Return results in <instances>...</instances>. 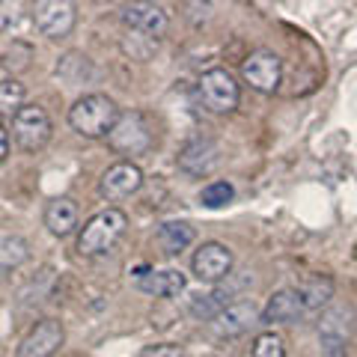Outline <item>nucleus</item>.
I'll return each mask as SVG.
<instances>
[{"mask_svg": "<svg viewBox=\"0 0 357 357\" xmlns=\"http://www.w3.org/2000/svg\"><path fill=\"white\" fill-rule=\"evenodd\" d=\"M69 122L81 137L98 140V137H107V134L114 131V126L119 122V107H116L114 98H107L102 93H93V96L77 98V102L72 105Z\"/></svg>", "mask_w": 357, "mask_h": 357, "instance_id": "obj_1", "label": "nucleus"}, {"mask_svg": "<svg viewBox=\"0 0 357 357\" xmlns=\"http://www.w3.org/2000/svg\"><path fill=\"white\" fill-rule=\"evenodd\" d=\"M126 227H128L126 211H119V208L98 211V215H93L84 223L81 236H77V253H81V256L110 253L116 248V241L126 236Z\"/></svg>", "mask_w": 357, "mask_h": 357, "instance_id": "obj_2", "label": "nucleus"}, {"mask_svg": "<svg viewBox=\"0 0 357 357\" xmlns=\"http://www.w3.org/2000/svg\"><path fill=\"white\" fill-rule=\"evenodd\" d=\"M13 137L18 149L24 152H39L45 143L51 140V119L39 105H24L13 116Z\"/></svg>", "mask_w": 357, "mask_h": 357, "instance_id": "obj_3", "label": "nucleus"}, {"mask_svg": "<svg viewBox=\"0 0 357 357\" xmlns=\"http://www.w3.org/2000/svg\"><path fill=\"white\" fill-rule=\"evenodd\" d=\"M238 84L227 69H211L199 77V98L211 114H232L238 107Z\"/></svg>", "mask_w": 357, "mask_h": 357, "instance_id": "obj_4", "label": "nucleus"}, {"mask_svg": "<svg viewBox=\"0 0 357 357\" xmlns=\"http://www.w3.org/2000/svg\"><path fill=\"white\" fill-rule=\"evenodd\" d=\"M107 146L119 155H143L152 146V131L143 114H126L119 116L114 131L107 134Z\"/></svg>", "mask_w": 357, "mask_h": 357, "instance_id": "obj_5", "label": "nucleus"}, {"mask_svg": "<svg viewBox=\"0 0 357 357\" xmlns=\"http://www.w3.org/2000/svg\"><path fill=\"white\" fill-rule=\"evenodd\" d=\"M33 21H36V30L48 39H63L75 30L77 21V9L75 3H66V0H39L33 6Z\"/></svg>", "mask_w": 357, "mask_h": 357, "instance_id": "obj_6", "label": "nucleus"}, {"mask_svg": "<svg viewBox=\"0 0 357 357\" xmlns=\"http://www.w3.org/2000/svg\"><path fill=\"white\" fill-rule=\"evenodd\" d=\"M241 75H244V81L253 89H259V93H274L283 77V63L271 51H256L241 63Z\"/></svg>", "mask_w": 357, "mask_h": 357, "instance_id": "obj_7", "label": "nucleus"}, {"mask_svg": "<svg viewBox=\"0 0 357 357\" xmlns=\"http://www.w3.org/2000/svg\"><path fill=\"white\" fill-rule=\"evenodd\" d=\"M194 277L203 283H220L232 271V253L218 241H206L191 259Z\"/></svg>", "mask_w": 357, "mask_h": 357, "instance_id": "obj_8", "label": "nucleus"}, {"mask_svg": "<svg viewBox=\"0 0 357 357\" xmlns=\"http://www.w3.org/2000/svg\"><path fill=\"white\" fill-rule=\"evenodd\" d=\"M63 340H66V333H63L60 321L57 319H42L30 328L27 337L21 340L15 357H51L63 345Z\"/></svg>", "mask_w": 357, "mask_h": 357, "instance_id": "obj_9", "label": "nucleus"}, {"mask_svg": "<svg viewBox=\"0 0 357 357\" xmlns=\"http://www.w3.org/2000/svg\"><path fill=\"white\" fill-rule=\"evenodd\" d=\"M143 185V173L137 164L131 161H119L114 167H107L102 182H98V191H102L105 199H126L131 194H137Z\"/></svg>", "mask_w": 357, "mask_h": 357, "instance_id": "obj_10", "label": "nucleus"}, {"mask_svg": "<svg viewBox=\"0 0 357 357\" xmlns=\"http://www.w3.org/2000/svg\"><path fill=\"white\" fill-rule=\"evenodd\" d=\"M122 24L128 30H137V33H146L149 39L161 42V36L167 33V13L164 6L158 3H128L122 9Z\"/></svg>", "mask_w": 357, "mask_h": 357, "instance_id": "obj_11", "label": "nucleus"}, {"mask_svg": "<svg viewBox=\"0 0 357 357\" xmlns=\"http://www.w3.org/2000/svg\"><path fill=\"white\" fill-rule=\"evenodd\" d=\"M253 325H259V307L253 301H236L215 319V331L218 337H241L248 333Z\"/></svg>", "mask_w": 357, "mask_h": 357, "instance_id": "obj_12", "label": "nucleus"}, {"mask_svg": "<svg viewBox=\"0 0 357 357\" xmlns=\"http://www.w3.org/2000/svg\"><path fill=\"white\" fill-rule=\"evenodd\" d=\"M218 161H220L218 143L206 140V137L191 140L182 152H178V167H182L188 176H208L218 167Z\"/></svg>", "mask_w": 357, "mask_h": 357, "instance_id": "obj_13", "label": "nucleus"}, {"mask_svg": "<svg viewBox=\"0 0 357 357\" xmlns=\"http://www.w3.org/2000/svg\"><path fill=\"white\" fill-rule=\"evenodd\" d=\"M304 301H301L298 289H280V292H274L271 301H268V307L262 312V321H280V325H292L304 316Z\"/></svg>", "mask_w": 357, "mask_h": 357, "instance_id": "obj_14", "label": "nucleus"}, {"mask_svg": "<svg viewBox=\"0 0 357 357\" xmlns=\"http://www.w3.org/2000/svg\"><path fill=\"white\" fill-rule=\"evenodd\" d=\"M45 227H48L54 236H72L77 227V206L72 197H54L48 208H45Z\"/></svg>", "mask_w": 357, "mask_h": 357, "instance_id": "obj_15", "label": "nucleus"}, {"mask_svg": "<svg viewBox=\"0 0 357 357\" xmlns=\"http://www.w3.org/2000/svg\"><path fill=\"white\" fill-rule=\"evenodd\" d=\"M137 286L143 289L146 295H155V298H173L185 289V274L182 271H143L137 274Z\"/></svg>", "mask_w": 357, "mask_h": 357, "instance_id": "obj_16", "label": "nucleus"}, {"mask_svg": "<svg viewBox=\"0 0 357 357\" xmlns=\"http://www.w3.org/2000/svg\"><path fill=\"white\" fill-rule=\"evenodd\" d=\"M197 238V232L191 223H185V220H170V223H161V229H158V244L164 248V253H182L188 244H191Z\"/></svg>", "mask_w": 357, "mask_h": 357, "instance_id": "obj_17", "label": "nucleus"}, {"mask_svg": "<svg viewBox=\"0 0 357 357\" xmlns=\"http://www.w3.org/2000/svg\"><path fill=\"white\" fill-rule=\"evenodd\" d=\"M298 295H301V301H304V310L312 312V310H319L321 304H328V301L333 298V280L331 277L316 274L298 289Z\"/></svg>", "mask_w": 357, "mask_h": 357, "instance_id": "obj_18", "label": "nucleus"}, {"mask_svg": "<svg viewBox=\"0 0 357 357\" xmlns=\"http://www.w3.org/2000/svg\"><path fill=\"white\" fill-rule=\"evenodd\" d=\"M27 256L30 248L21 236H0V271H13V268L24 265Z\"/></svg>", "mask_w": 357, "mask_h": 357, "instance_id": "obj_19", "label": "nucleus"}, {"mask_svg": "<svg viewBox=\"0 0 357 357\" xmlns=\"http://www.w3.org/2000/svg\"><path fill=\"white\" fill-rule=\"evenodd\" d=\"M229 292L227 289H218V292H208V295H197L191 301V312L199 319H218L223 310L229 307Z\"/></svg>", "mask_w": 357, "mask_h": 357, "instance_id": "obj_20", "label": "nucleus"}, {"mask_svg": "<svg viewBox=\"0 0 357 357\" xmlns=\"http://www.w3.org/2000/svg\"><path fill=\"white\" fill-rule=\"evenodd\" d=\"M24 102V84H18L15 77H6L0 84V116H15Z\"/></svg>", "mask_w": 357, "mask_h": 357, "instance_id": "obj_21", "label": "nucleus"}, {"mask_svg": "<svg viewBox=\"0 0 357 357\" xmlns=\"http://www.w3.org/2000/svg\"><path fill=\"white\" fill-rule=\"evenodd\" d=\"M155 48H158V42L149 39L146 33H137V30H128L126 39H122V51L128 54L131 60H149Z\"/></svg>", "mask_w": 357, "mask_h": 357, "instance_id": "obj_22", "label": "nucleus"}, {"mask_svg": "<svg viewBox=\"0 0 357 357\" xmlns=\"http://www.w3.org/2000/svg\"><path fill=\"white\" fill-rule=\"evenodd\" d=\"M57 75L75 86L89 75V63H86L84 54H66V57L57 63Z\"/></svg>", "mask_w": 357, "mask_h": 357, "instance_id": "obj_23", "label": "nucleus"}, {"mask_svg": "<svg viewBox=\"0 0 357 357\" xmlns=\"http://www.w3.org/2000/svg\"><path fill=\"white\" fill-rule=\"evenodd\" d=\"M232 197H236V191H232V185H229V182H211V185L203 188V194H199L203 206H208V208L227 206Z\"/></svg>", "mask_w": 357, "mask_h": 357, "instance_id": "obj_24", "label": "nucleus"}, {"mask_svg": "<svg viewBox=\"0 0 357 357\" xmlns=\"http://www.w3.org/2000/svg\"><path fill=\"white\" fill-rule=\"evenodd\" d=\"M253 357H286L283 337H277V333H259L253 342Z\"/></svg>", "mask_w": 357, "mask_h": 357, "instance_id": "obj_25", "label": "nucleus"}, {"mask_svg": "<svg viewBox=\"0 0 357 357\" xmlns=\"http://www.w3.org/2000/svg\"><path fill=\"white\" fill-rule=\"evenodd\" d=\"M140 357H188L178 345H146V349L140 351Z\"/></svg>", "mask_w": 357, "mask_h": 357, "instance_id": "obj_26", "label": "nucleus"}, {"mask_svg": "<svg viewBox=\"0 0 357 357\" xmlns=\"http://www.w3.org/2000/svg\"><path fill=\"white\" fill-rule=\"evenodd\" d=\"M6 155H9V134L0 126V161H6Z\"/></svg>", "mask_w": 357, "mask_h": 357, "instance_id": "obj_27", "label": "nucleus"}, {"mask_svg": "<svg viewBox=\"0 0 357 357\" xmlns=\"http://www.w3.org/2000/svg\"><path fill=\"white\" fill-rule=\"evenodd\" d=\"M0 84H3V63H0Z\"/></svg>", "mask_w": 357, "mask_h": 357, "instance_id": "obj_28", "label": "nucleus"}]
</instances>
